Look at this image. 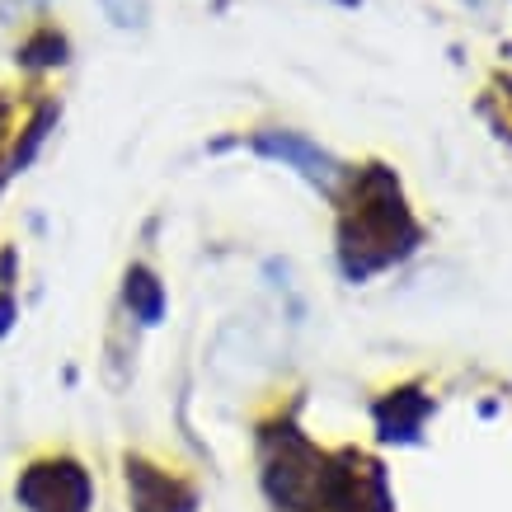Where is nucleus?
<instances>
[{
  "instance_id": "20e7f679",
  "label": "nucleus",
  "mask_w": 512,
  "mask_h": 512,
  "mask_svg": "<svg viewBox=\"0 0 512 512\" xmlns=\"http://www.w3.org/2000/svg\"><path fill=\"white\" fill-rule=\"evenodd\" d=\"M123 306L127 315L137 320V325H160L165 320V306H170V296H165V282L151 273L146 264H132L123 273Z\"/></svg>"
},
{
  "instance_id": "6e6552de",
  "label": "nucleus",
  "mask_w": 512,
  "mask_h": 512,
  "mask_svg": "<svg viewBox=\"0 0 512 512\" xmlns=\"http://www.w3.org/2000/svg\"><path fill=\"white\" fill-rule=\"evenodd\" d=\"M15 320H19V301H15V292L10 287H0V339L15 329Z\"/></svg>"
},
{
  "instance_id": "f257e3e1",
  "label": "nucleus",
  "mask_w": 512,
  "mask_h": 512,
  "mask_svg": "<svg viewBox=\"0 0 512 512\" xmlns=\"http://www.w3.org/2000/svg\"><path fill=\"white\" fill-rule=\"evenodd\" d=\"M15 503L24 512H94V480L76 456H38L19 470Z\"/></svg>"
},
{
  "instance_id": "39448f33",
  "label": "nucleus",
  "mask_w": 512,
  "mask_h": 512,
  "mask_svg": "<svg viewBox=\"0 0 512 512\" xmlns=\"http://www.w3.org/2000/svg\"><path fill=\"white\" fill-rule=\"evenodd\" d=\"M19 66H29V71H52V66H66L71 57V43H66L62 29H52V24H38V29L19 43Z\"/></svg>"
},
{
  "instance_id": "7ed1b4c3",
  "label": "nucleus",
  "mask_w": 512,
  "mask_h": 512,
  "mask_svg": "<svg viewBox=\"0 0 512 512\" xmlns=\"http://www.w3.org/2000/svg\"><path fill=\"white\" fill-rule=\"evenodd\" d=\"M127 503L132 512H193V489L170 470L127 456Z\"/></svg>"
},
{
  "instance_id": "f03ea898",
  "label": "nucleus",
  "mask_w": 512,
  "mask_h": 512,
  "mask_svg": "<svg viewBox=\"0 0 512 512\" xmlns=\"http://www.w3.org/2000/svg\"><path fill=\"white\" fill-rule=\"evenodd\" d=\"M249 146L259 151L264 160H278V165H287V170H296L306 184H315L320 193H339L343 184V165L334 156H329L325 146H315V141H306L301 132H282V127H268V132H254L249 137Z\"/></svg>"
},
{
  "instance_id": "423d86ee",
  "label": "nucleus",
  "mask_w": 512,
  "mask_h": 512,
  "mask_svg": "<svg viewBox=\"0 0 512 512\" xmlns=\"http://www.w3.org/2000/svg\"><path fill=\"white\" fill-rule=\"evenodd\" d=\"M99 10L113 29H146V0H99Z\"/></svg>"
},
{
  "instance_id": "1a4fd4ad",
  "label": "nucleus",
  "mask_w": 512,
  "mask_h": 512,
  "mask_svg": "<svg viewBox=\"0 0 512 512\" xmlns=\"http://www.w3.org/2000/svg\"><path fill=\"white\" fill-rule=\"evenodd\" d=\"M29 5H47V0H29Z\"/></svg>"
},
{
  "instance_id": "0eeeda50",
  "label": "nucleus",
  "mask_w": 512,
  "mask_h": 512,
  "mask_svg": "<svg viewBox=\"0 0 512 512\" xmlns=\"http://www.w3.org/2000/svg\"><path fill=\"white\" fill-rule=\"evenodd\" d=\"M10 123H15V104H10V99L0 94V184L10 179V174H5V151H10L5 141H10Z\"/></svg>"
}]
</instances>
